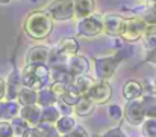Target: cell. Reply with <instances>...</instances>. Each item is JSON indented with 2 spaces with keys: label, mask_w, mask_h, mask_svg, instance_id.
Wrapping results in <instances>:
<instances>
[{
  "label": "cell",
  "mask_w": 156,
  "mask_h": 137,
  "mask_svg": "<svg viewBox=\"0 0 156 137\" xmlns=\"http://www.w3.org/2000/svg\"><path fill=\"white\" fill-rule=\"evenodd\" d=\"M53 20L50 17V14L47 11L38 9L30 12L24 23H23V29L26 32L27 36H30L35 41H43L46 39L53 30Z\"/></svg>",
  "instance_id": "cell-1"
},
{
  "label": "cell",
  "mask_w": 156,
  "mask_h": 137,
  "mask_svg": "<svg viewBox=\"0 0 156 137\" xmlns=\"http://www.w3.org/2000/svg\"><path fill=\"white\" fill-rule=\"evenodd\" d=\"M50 79H52V74H50V69L47 68V65H29L27 63L21 69L23 85L27 88H32L35 91L47 88Z\"/></svg>",
  "instance_id": "cell-2"
},
{
  "label": "cell",
  "mask_w": 156,
  "mask_h": 137,
  "mask_svg": "<svg viewBox=\"0 0 156 137\" xmlns=\"http://www.w3.org/2000/svg\"><path fill=\"white\" fill-rule=\"evenodd\" d=\"M146 27H147V23L143 17L124 18L118 38L124 42H136L146 36Z\"/></svg>",
  "instance_id": "cell-3"
},
{
  "label": "cell",
  "mask_w": 156,
  "mask_h": 137,
  "mask_svg": "<svg viewBox=\"0 0 156 137\" xmlns=\"http://www.w3.org/2000/svg\"><path fill=\"white\" fill-rule=\"evenodd\" d=\"M121 63V56L120 54H111V56H102L94 59V69L96 75L99 80H109L115 72L117 68Z\"/></svg>",
  "instance_id": "cell-4"
},
{
  "label": "cell",
  "mask_w": 156,
  "mask_h": 137,
  "mask_svg": "<svg viewBox=\"0 0 156 137\" xmlns=\"http://www.w3.org/2000/svg\"><path fill=\"white\" fill-rule=\"evenodd\" d=\"M105 32L103 15L93 14L87 18L79 20L77 23V35L83 38H94Z\"/></svg>",
  "instance_id": "cell-5"
},
{
  "label": "cell",
  "mask_w": 156,
  "mask_h": 137,
  "mask_svg": "<svg viewBox=\"0 0 156 137\" xmlns=\"http://www.w3.org/2000/svg\"><path fill=\"white\" fill-rule=\"evenodd\" d=\"M55 21H67L76 17L74 0H53L46 9Z\"/></svg>",
  "instance_id": "cell-6"
},
{
  "label": "cell",
  "mask_w": 156,
  "mask_h": 137,
  "mask_svg": "<svg viewBox=\"0 0 156 137\" xmlns=\"http://www.w3.org/2000/svg\"><path fill=\"white\" fill-rule=\"evenodd\" d=\"M123 110H124V119L133 127L143 125V122L147 119L146 113H144V107H143L141 98L140 99H133V101H127V104L124 105Z\"/></svg>",
  "instance_id": "cell-7"
},
{
  "label": "cell",
  "mask_w": 156,
  "mask_h": 137,
  "mask_svg": "<svg viewBox=\"0 0 156 137\" xmlns=\"http://www.w3.org/2000/svg\"><path fill=\"white\" fill-rule=\"evenodd\" d=\"M88 96L94 104H106L112 96V86L109 85L108 80H99L90 91Z\"/></svg>",
  "instance_id": "cell-8"
},
{
  "label": "cell",
  "mask_w": 156,
  "mask_h": 137,
  "mask_svg": "<svg viewBox=\"0 0 156 137\" xmlns=\"http://www.w3.org/2000/svg\"><path fill=\"white\" fill-rule=\"evenodd\" d=\"M50 56H52V50L49 47L38 44L29 50L26 56V62L29 65H46L50 60Z\"/></svg>",
  "instance_id": "cell-9"
},
{
  "label": "cell",
  "mask_w": 156,
  "mask_h": 137,
  "mask_svg": "<svg viewBox=\"0 0 156 137\" xmlns=\"http://www.w3.org/2000/svg\"><path fill=\"white\" fill-rule=\"evenodd\" d=\"M23 80H21V72H11L8 80H6V96L5 99L6 101H17L18 98V93L23 88Z\"/></svg>",
  "instance_id": "cell-10"
},
{
  "label": "cell",
  "mask_w": 156,
  "mask_h": 137,
  "mask_svg": "<svg viewBox=\"0 0 156 137\" xmlns=\"http://www.w3.org/2000/svg\"><path fill=\"white\" fill-rule=\"evenodd\" d=\"M90 66H91V65H90L88 57L80 56V54H76V56H73V57H70V59L67 60V69H68L74 77L87 74V72L90 71Z\"/></svg>",
  "instance_id": "cell-11"
},
{
  "label": "cell",
  "mask_w": 156,
  "mask_h": 137,
  "mask_svg": "<svg viewBox=\"0 0 156 137\" xmlns=\"http://www.w3.org/2000/svg\"><path fill=\"white\" fill-rule=\"evenodd\" d=\"M55 50H56L61 56L70 59V57H73V56L77 54V51H79V42H77L76 38H71V36L61 38V39L58 41L56 47H55Z\"/></svg>",
  "instance_id": "cell-12"
},
{
  "label": "cell",
  "mask_w": 156,
  "mask_h": 137,
  "mask_svg": "<svg viewBox=\"0 0 156 137\" xmlns=\"http://www.w3.org/2000/svg\"><path fill=\"white\" fill-rule=\"evenodd\" d=\"M20 116L23 119H26L30 124V127H37L40 122H43V107H40L38 104L24 105V107H21Z\"/></svg>",
  "instance_id": "cell-13"
},
{
  "label": "cell",
  "mask_w": 156,
  "mask_h": 137,
  "mask_svg": "<svg viewBox=\"0 0 156 137\" xmlns=\"http://www.w3.org/2000/svg\"><path fill=\"white\" fill-rule=\"evenodd\" d=\"M103 23H105V32L108 35L112 36H118L124 23V18L117 15V14H105L103 15Z\"/></svg>",
  "instance_id": "cell-14"
},
{
  "label": "cell",
  "mask_w": 156,
  "mask_h": 137,
  "mask_svg": "<svg viewBox=\"0 0 156 137\" xmlns=\"http://www.w3.org/2000/svg\"><path fill=\"white\" fill-rule=\"evenodd\" d=\"M143 93H144V88L138 80H129L123 86V98L127 101L140 99L143 98Z\"/></svg>",
  "instance_id": "cell-15"
},
{
  "label": "cell",
  "mask_w": 156,
  "mask_h": 137,
  "mask_svg": "<svg viewBox=\"0 0 156 137\" xmlns=\"http://www.w3.org/2000/svg\"><path fill=\"white\" fill-rule=\"evenodd\" d=\"M21 105L18 101H3L0 102V119L12 121L14 118L20 116Z\"/></svg>",
  "instance_id": "cell-16"
},
{
  "label": "cell",
  "mask_w": 156,
  "mask_h": 137,
  "mask_svg": "<svg viewBox=\"0 0 156 137\" xmlns=\"http://www.w3.org/2000/svg\"><path fill=\"white\" fill-rule=\"evenodd\" d=\"M76 18L82 20L96 14V0H74Z\"/></svg>",
  "instance_id": "cell-17"
},
{
  "label": "cell",
  "mask_w": 156,
  "mask_h": 137,
  "mask_svg": "<svg viewBox=\"0 0 156 137\" xmlns=\"http://www.w3.org/2000/svg\"><path fill=\"white\" fill-rule=\"evenodd\" d=\"M94 85H96V80H94L93 77H90L88 74H83V75H77V77H74V82H73L71 86L79 92L82 96H85V95L90 93V91L93 89Z\"/></svg>",
  "instance_id": "cell-18"
},
{
  "label": "cell",
  "mask_w": 156,
  "mask_h": 137,
  "mask_svg": "<svg viewBox=\"0 0 156 137\" xmlns=\"http://www.w3.org/2000/svg\"><path fill=\"white\" fill-rule=\"evenodd\" d=\"M17 101L20 102L21 107L38 104V91H35V89H32V88H27V86H23L20 93H18Z\"/></svg>",
  "instance_id": "cell-19"
},
{
  "label": "cell",
  "mask_w": 156,
  "mask_h": 137,
  "mask_svg": "<svg viewBox=\"0 0 156 137\" xmlns=\"http://www.w3.org/2000/svg\"><path fill=\"white\" fill-rule=\"evenodd\" d=\"M58 96L55 95V92L52 91L50 86L43 88L38 91V105L40 107H47V105H55L58 104Z\"/></svg>",
  "instance_id": "cell-20"
},
{
  "label": "cell",
  "mask_w": 156,
  "mask_h": 137,
  "mask_svg": "<svg viewBox=\"0 0 156 137\" xmlns=\"http://www.w3.org/2000/svg\"><path fill=\"white\" fill-rule=\"evenodd\" d=\"M93 110H94V102L91 101V98H90L88 95L82 96V98L79 99V102L73 107V112H74L77 116H88V115L93 113Z\"/></svg>",
  "instance_id": "cell-21"
},
{
  "label": "cell",
  "mask_w": 156,
  "mask_h": 137,
  "mask_svg": "<svg viewBox=\"0 0 156 137\" xmlns=\"http://www.w3.org/2000/svg\"><path fill=\"white\" fill-rule=\"evenodd\" d=\"M55 125H56L58 131L61 133V136H65V134L71 133L77 127V124H76V121H74L73 116H61V119Z\"/></svg>",
  "instance_id": "cell-22"
},
{
  "label": "cell",
  "mask_w": 156,
  "mask_h": 137,
  "mask_svg": "<svg viewBox=\"0 0 156 137\" xmlns=\"http://www.w3.org/2000/svg\"><path fill=\"white\" fill-rule=\"evenodd\" d=\"M62 113L59 110V107L55 104V105H47V107H43V122H49V124H56L59 119H61Z\"/></svg>",
  "instance_id": "cell-23"
},
{
  "label": "cell",
  "mask_w": 156,
  "mask_h": 137,
  "mask_svg": "<svg viewBox=\"0 0 156 137\" xmlns=\"http://www.w3.org/2000/svg\"><path fill=\"white\" fill-rule=\"evenodd\" d=\"M11 125H12L14 136L15 137H23L26 133H27V130L30 128V124H29L26 119H23L21 116L14 118V119L11 121Z\"/></svg>",
  "instance_id": "cell-24"
},
{
  "label": "cell",
  "mask_w": 156,
  "mask_h": 137,
  "mask_svg": "<svg viewBox=\"0 0 156 137\" xmlns=\"http://www.w3.org/2000/svg\"><path fill=\"white\" fill-rule=\"evenodd\" d=\"M146 118H156V96L155 95H146L141 98Z\"/></svg>",
  "instance_id": "cell-25"
},
{
  "label": "cell",
  "mask_w": 156,
  "mask_h": 137,
  "mask_svg": "<svg viewBox=\"0 0 156 137\" xmlns=\"http://www.w3.org/2000/svg\"><path fill=\"white\" fill-rule=\"evenodd\" d=\"M37 128L40 130V133L43 134V137H62L61 133L58 131L55 124H49V122H40L37 125Z\"/></svg>",
  "instance_id": "cell-26"
},
{
  "label": "cell",
  "mask_w": 156,
  "mask_h": 137,
  "mask_svg": "<svg viewBox=\"0 0 156 137\" xmlns=\"http://www.w3.org/2000/svg\"><path fill=\"white\" fill-rule=\"evenodd\" d=\"M143 137H156V118H147L141 125Z\"/></svg>",
  "instance_id": "cell-27"
},
{
  "label": "cell",
  "mask_w": 156,
  "mask_h": 137,
  "mask_svg": "<svg viewBox=\"0 0 156 137\" xmlns=\"http://www.w3.org/2000/svg\"><path fill=\"white\" fill-rule=\"evenodd\" d=\"M106 112H108V116L114 121H120L121 118H124V110L118 104H111Z\"/></svg>",
  "instance_id": "cell-28"
},
{
  "label": "cell",
  "mask_w": 156,
  "mask_h": 137,
  "mask_svg": "<svg viewBox=\"0 0 156 137\" xmlns=\"http://www.w3.org/2000/svg\"><path fill=\"white\" fill-rule=\"evenodd\" d=\"M0 137H15L11 121H0Z\"/></svg>",
  "instance_id": "cell-29"
},
{
  "label": "cell",
  "mask_w": 156,
  "mask_h": 137,
  "mask_svg": "<svg viewBox=\"0 0 156 137\" xmlns=\"http://www.w3.org/2000/svg\"><path fill=\"white\" fill-rule=\"evenodd\" d=\"M50 88H52V91L55 92V95L58 96V99H61V98L64 96V93L68 91V88H70V86H68V85H64V83H58V82H53Z\"/></svg>",
  "instance_id": "cell-30"
},
{
  "label": "cell",
  "mask_w": 156,
  "mask_h": 137,
  "mask_svg": "<svg viewBox=\"0 0 156 137\" xmlns=\"http://www.w3.org/2000/svg\"><path fill=\"white\" fill-rule=\"evenodd\" d=\"M62 137H90V133H88V130L83 125H77L71 133H68V134H65Z\"/></svg>",
  "instance_id": "cell-31"
},
{
  "label": "cell",
  "mask_w": 156,
  "mask_h": 137,
  "mask_svg": "<svg viewBox=\"0 0 156 137\" xmlns=\"http://www.w3.org/2000/svg\"><path fill=\"white\" fill-rule=\"evenodd\" d=\"M100 137H127V136L123 133V130L120 127H114V128H109L108 131H105Z\"/></svg>",
  "instance_id": "cell-32"
},
{
  "label": "cell",
  "mask_w": 156,
  "mask_h": 137,
  "mask_svg": "<svg viewBox=\"0 0 156 137\" xmlns=\"http://www.w3.org/2000/svg\"><path fill=\"white\" fill-rule=\"evenodd\" d=\"M144 44L146 47H149V51L156 48V35H152V36H144Z\"/></svg>",
  "instance_id": "cell-33"
},
{
  "label": "cell",
  "mask_w": 156,
  "mask_h": 137,
  "mask_svg": "<svg viewBox=\"0 0 156 137\" xmlns=\"http://www.w3.org/2000/svg\"><path fill=\"white\" fill-rule=\"evenodd\" d=\"M23 137H43V134L40 133V130H38L37 127H30V128L27 130V133Z\"/></svg>",
  "instance_id": "cell-34"
},
{
  "label": "cell",
  "mask_w": 156,
  "mask_h": 137,
  "mask_svg": "<svg viewBox=\"0 0 156 137\" xmlns=\"http://www.w3.org/2000/svg\"><path fill=\"white\" fill-rule=\"evenodd\" d=\"M6 96V80L0 77V101Z\"/></svg>",
  "instance_id": "cell-35"
},
{
  "label": "cell",
  "mask_w": 156,
  "mask_h": 137,
  "mask_svg": "<svg viewBox=\"0 0 156 137\" xmlns=\"http://www.w3.org/2000/svg\"><path fill=\"white\" fill-rule=\"evenodd\" d=\"M146 60H147V62H150V63H156V48L150 50V51L147 53V56H146Z\"/></svg>",
  "instance_id": "cell-36"
},
{
  "label": "cell",
  "mask_w": 156,
  "mask_h": 137,
  "mask_svg": "<svg viewBox=\"0 0 156 137\" xmlns=\"http://www.w3.org/2000/svg\"><path fill=\"white\" fill-rule=\"evenodd\" d=\"M146 6H147V11L156 14V0H146Z\"/></svg>",
  "instance_id": "cell-37"
},
{
  "label": "cell",
  "mask_w": 156,
  "mask_h": 137,
  "mask_svg": "<svg viewBox=\"0 0 156 137\" xmlns=\"http://www.w3.org/2000/svg\"><path fill=\"white\" fill-rule=\"evenodd\" d=\"M12 0H0V5H8V3H11Z\"/></svg>",
  "instance_id": "cell-38"
},
{
  "label": "cell",
  "mask_w": 156,
  "mask_h": 137,
  "mask_svg": "<svg viewBox=\"0 0 156 137\" xmlns=\"http://www.w3.org/2000/svg\"><path fill=\"white\" fill-rule=\"evenodd\" d=\"M155 91H156V79H155Z\"/></svg>",
  "instance_id": "cell-39"
}]
</instances>
